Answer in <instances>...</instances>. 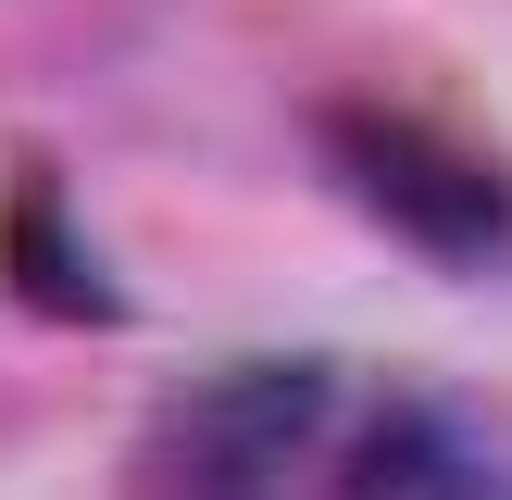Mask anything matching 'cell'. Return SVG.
<instances>
[{
    "mask_svg": "<svg viewBox=\"0 0 512 500\" xmlns=\"http://www.w3.org/2000/svg\"><path fill=\"white\" fill-rule=\"evenodd\" d=\"M350 413H363V388L325 350H238L138 425L125 500H325Z\"/></svg>",
    "mask_w": 512,
    "mask_h": 500,
    "instance_id": "1",
    "label": "cell"
},
{
    "mask_svg": "<svg viewBox=\"0 0 512 500\" xmlns=\"http://www.w3.org/2000/svg\"><path fill=\"white\" fill-rule=\"evenodd\" d=\"M325 500H488V450L438 413V400L388 388L350 413L338 463H325Z\"/></svg>",
    "mask_w": 512,
    "mask_h": 500,
    "instance_id": "3",
    "label": "cell"
},
{
    "mask_svg": "<svg viewBox=\"0 0 512 500\" xmlns=\"http://www.w3.org/2000/svg\"><path fill=\"white\" fill-rule=\"evenodd\" d=\"M313 138H325V175H338L400 250H425V263H450V275H475V263L512 250V175L475 138L400 113V100H325Z\"/></svg>",
    "mask_w": 512,
    "mask_h": 500,
    "instance_id": "2",
    "label": "cell"
}]
</instances>
